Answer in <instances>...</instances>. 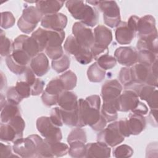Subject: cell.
<instances>
[{
    "label": "cell",
    "mask_w": 158,
    "mask_h": 158,
    "mask_svg": "<svg viewBox=\"0 0 158 158\" xmlns=\"http://www.w3.org/2000/svg\"><path fill=\"white\" fill-rule=\"evenodd\" d=\"M44 50L47 56L52 60L57 59L62 57L64 54V51L61 46L55 47H48L46 48Z\"/></svg>",
    "instance_id": "obj_49"
},
{
    "label": "cell",
    "mask_w": 158,
    "mask_h": 158,
    "mask_svg": "<svg viewBox=\"0 0 158 158\" xmlns=\"http://www.w3.org/2000/svg\"><path fill=\"white\" fill-rule=\"evenodd\" d=\"M15 88L23 99L28 98L31 95V86L25 81H17Z\"/></svg>",
    "instance_id": "obj_46"
},
{
    "label": "cell",
    "mask_w": 158,
    "mask_h": 158,
    "mask_svg": "<svg viewBox=\"0 0 158 158\" xmlns=\"http://www.w3.org/2000/svg\"><path fill=\"white\" fill-rule=\"evenodd\" d=\"M0 41L1 56H8L10 54L12 44L10 40L6 36L5 34H2V30L0 34Z\"/></svg>",
    "instance_id": "obj_45"
},
{
    "label": "cell",
    "mask_w": 158,
    "mask_h": 158,
    "mask_svg": "<svg viewBox=\"0 0 158 158\" xmlns=\"http://www.w3.org/2000/svg\"><path fill=\"white\" fill-rule=\"evenodd\" d=\"M18 115H20V112L17 104L7 101L4 106L1 108V123H7L12 118Z\"/></svg>",
    "instance_id": "obj_28"
},
{
    "label": "cell",
    "mask_w": 158,
    "mask_h": 158,
    "mask_svg": "<svg viewBox=\"0 0 158 158\" xmlns=\"http://www.w3.org/2000/svg\"><path fill=\"white\" fill-rule=\"evenodd\" d=\"M30 67L38 77L46 74L49 70V60L46 54L40 52L31 59Z\"/></svg>",
    "instance_id": "obj_19"
},
{
    "label": "cell",
    "mask_w": 158,
    "mask_h": 158,
    "mask_svg": "<svg viewBox=\"0 0 158 158\" xmlns=\"http://www.w3.org/2000/svg\"><path fill=\"white\" fill-rule=\"evenodd\" d=\"M157 31H155L151 35L139 37L137 42L136 47L138 51L148 50L157 54Z\"/></svg>",
    "instance_id": "obj_23"
},
{
    "label": "cell",
    "mask_w": 158,
    "mask_h": 158,
    "mask_svg": "<svg viewBox=\"0 0 158 158\" xmlns=\"http://www.w3.org/2000/svg\"><path fill=\"white\" fill-rule=\"evenodd\" d=\"M64 38L65 32L64 30L55 31L48 30V43L46 48L61 46Z\"/></svg>",
    "instance_id": "obj_33"
},
{
    "label": "cell",
    "mask_w": 158,
    "mask_h": 158,
    "mask_svg": "<svg viewBox=\"0 0 158 158\" xmlns=\"http://www.w3.org/2000/svg\"><path fill=\"white\" fill-rule=\"evenodd\" d=\"M64 91L62 82L59 77L51 80L47 85L41 95L43 104L46 106H52L57 104L60 94Z\"/></svg>",
    "instance_id": "obj_9"
},
{
    "label": "cell",
    "mask_w": 158,
    "mask_h": 158,
    "mask_svg": "<svg viewBox=\"0 0 158 158\" xmlns=\"http://www.w3.org/2000/svg\"><path fill=\"white\" fill-rule=\"evenodd\" d=\"M51 122L57 127H62L63 125V122L62 120V117L60 112L59 107H54L53 108L50 114L49 117Z\"/></svg>",
    "instance_id": "obj_52"
},
{
    "label": "cell",
    "mask_w": 158,
    "mask_h": 158,
    "mask_svg": "<svg viewBox=\"0 0 158 158\" xmlns=\"http://www.w3.org/2000/svg\"><path fill=\"white\" fill-rule=\"evenodd\" d=\"M1 89L3 88V85H6V77L4 75L3 73L1 72Z\"/></svg>",
    "instance_id": "obj_59"
},
{
    "label": "cell",
    "mask_w": 158,
    "mask_h": 158,
    "mask_svg": "<svg viewBox=\"0 0 158 158\" xmlns=\"http://www.w3.org/2000/svg\"><path fill=\"white\" fill-rule=\"evenodd\" d=\"M0 138L4 141H15L20 138L14 128L9 123H1Z\"/></svg>",
    "instance_id": "obj_31"
},
{
    "label": "cell",
    "mask_w": 158,
    "mask_h": 158,
    "mask_svg": "<svg viewBox=\"0 0 158 158\" xmlns=\"http://www.w3.org/2000/svg\"><path fill=\"white\" fill-rule=\"evenodd\" d=\"M63 85L64 91H69L73 89L77 85V77L74 72L68 70L59 77Z\"/></svg>",
    "instance_id": "obj_32"
},
{
    "label": "cell",
    "mask_w": 158,
    "mask_h": 158,
    "mask_svg": "<svg viewBox=\"0 0 158 158\" xmlns=\"http://www.w3.org/2000/svg\"><path fill=\"white\" fill-rule=\"evenodd\" d=\"M132 113L136 114H140V115H146L148 112V108L147 106L142 102H139L136 107L131 110Z\"/></svg>",
    "instance_id": "obj_56"
},
{
    "label": "cell",
    "mask_w": 158,
    "mask_h": 158,
    "mask_svg": "<svg viewBox=\"0 0 158 158\" xmlns=\"http://www.w3.org/2000/svg\"><path fill=\"white\" fill-rule=\"evenodd\" d=\"M135 33L126 22H120L115 30V39L120 44H128L132 41Z\"/></svg>",
    "instance_id": "obj_22"
},
{
    "label": "cell",
    "mask_w": 158,
    "mask_h": 158,
    "mask_svg": "<svg viewBox=\"0 0 158 158\" xmlns=\"http://www.w3.org/2000/svg\"><path fill=\"white\" fill-rule=\"evenodd\" d=\"M114 57L120 64L130 67L138 62V52L131 46L119 47L114 52Z\"/></svg>",
    "instance_id": "obj_15"
},
{
    "label": "cell",
    "mask_w": 158,
    "mask_h": 158,
    "mask_svg": "<svg viewBox=\"0 0 158 158\" xmlns=\"http://www.w3.org/2000/svg\"><path fill=\"white\" fill-rule=\"evenodd\" d=\"M93 35V46L102 49H108V46L112 40V33L108 27L99 25L94 28Z\"/></svg>",
    "instance_id": "obj_16"
},
{
    "label": "cell",
    "mask_w": 158,
    "mask_h": 158,
    "mask_svg": "<svg viewBox=\"0 0 158 158\" xmlns=\"http://www.w3.org/2000/svg\"><path fill=\"white\" fill-rule=\"evenodd\" d=\"M87 141L85 131L81 127H77L72 130L67 137L69 144L74 141H81L86 143Z\"/></svg>",
    "instance_id": "obj_41"
},
{
    "label": "cell",
    "mask_w": 158,
    "mask_h": 158,
    "mask_svg": "<svg viewBox=\"0 0 158 158\" xmlns=\"http://www.w3.org/2000/svg\"><path fill=\"white\" fill-rule=\"evenodd\" d=\"M36 7L42 15L57 13L64 4L62 1H36Z\"/></svg>",
    "instance_id": "obj_25"
},
{
    "label": "cell",
    "mask_w": 158,
    "mask_h": 158,
    "mask_svg": "<svg viewBox=\"0 0 158 158\" xmlns=\"http://www.w3.org/2000/svg\"><path fill=\"white\" fill-rule=\"evenodd\" d=\"M36 128L44 139L49 141H60L62 135L59 127L55 125L50 118L46 116L39 117L36 120Z\"/></svg>",
    "instance_id": "obj_7"
},
{
    "label": "cell",
    "mask_w": 158,
    "mask_h": 158,
    "mask_svg": "<svg viewBox=\"0 0 158 158\" xmlns=\"http://www.w3.org/2000/svg\"><path fill=\"white\" fill-rule=\"evenodd\" d=\"M118 80L121 84L125 87L130 86L133 83L131 68L128 67H123L119 72Z\"/></svg>",
    "instance_id": "obj_43"
},
{
    "label": "cell",
    "mask_w": 158,
    "mask_h": 158,
    "mask_svg": "<svg viewBox=\"0 0 158 158\" xmlns=\"http://www.w3.org/2000/svg\"><path fill=\"white\" fill-rule=\"evenodd\" d=\"M15 22V19L10 12H3L1 13V27L7 29L12 27Z\"/></svg>",
    "instance_id": "obj_47"
},
{
    "label": "cell",
    "mask_w": 158,
    "mask_h": 158,
    "mask_svg": "<svg viewBox=\"0 0 158 158\" xmlns=\"http://www.w3.org/2000/svg\"><path fill=\"white\" fill-rule=\"evenodd\" d=\"M10 56L17 64L23 67H27L31 59L30 56L22 49L13 50Z\"/></svg>",
    "instance_id": "obj_36"
},
{
    "label": "cell",
    "mask_w": 158,
    "mask_h": 158,
    "mask_svg": "<svg viewBox=\"0 0 158 158\" xmlns=\"http://www.w3.org/2000/svg\"><path fill=\"white\" fill-rule=\"evenodd\" d=\"M150 67L149 65L139 62L134 64L131 68L133 83L145 84L150 73Z\"/></svg>",
    "instance_id": "obj_24"
},
{
    "label": "cell",
    "mask_w": 158,
    "mask_h": 158,
    "mask_svg": "<svg viewBox=\"0 0 158 158\" xmlns=\"http://www.w3.org/2000/svg\"><path fill=\"white\" fill-rule=\"evenodd\" d=\"M117 98L103 101L101 114L106 119L107 122L114 121L118 117Z\"/></svg>",
    "instance_id": "obj_27"
},
{
    "label": "cell",
    "mask_w": 158,
    "mask_h": 158,
    "mask_svg": "<svg viewBox=\"0 0 158 158\" xmlns=\"http://www.w3.org/2000/svg\"><path fill=\"white\" fill-rule=\"evenodd\" d=\"M44 82L41 79L37 78L31 86V95L38 96L43 92Z\"/></svg>",
    "instance_id": "obj_53"
},
{
    "label": "cell",
    "mask_w": 158,
    "mask_h": 158,
    "mask_svg": "<svg viewBox=\"0 0 158 158\" xmlns=\"http://www.w3.org/2000/svg\"><path fill=\"white\" fill-rule=\"evenodd\" d=\"M94 6L98 7L103 14L105 24L110 28L117 27L121 22L120 9L114 1H86Z\"/></svg>",
    "instance_id": "obj_2"
},
{
    "label": "cell",
    "mask_w": 158,
    "mask_h": 158,
    "mask_svg": "<svg viewBox=\"0 0 158 158\" xmlns=\"http://www.w3.org/2000/svg\"><path fill=\"white\" fill-rule=\"evenodd\" d=\"M157 59V55L148 50L139 51L138 52V62L151 66Z\"/></svg>",
    "instance_id": "obj_40"
},
{
    "label": "cell",
    "mask_w": 158,
    "mask_h": 158,
    "mask_svg": "<svg viewBox=\"0 0 158 158\" xmlns=\"http://www.w3.org/2000/svg\"><path fill=\"white\" fill-rule=\"evenodd\" d=\"M127 120L131 135H139L146 127V121L143 115L132 113L129 115Z\"/></svg>",
    "instance_id": "obj_26"
},
{
    "label": "cell",
    "mask_w": 158,
    "mask_h": 158,
    "mask_svg": "<svg viewBox=\"0 0 158 158\" xmlns=\"http://www.w3.org/2000/svg\"><path fill=\"white\" fill-rule=\"evenodd\" d=\"M43 139L38 135H31L25 138H19L14 141V152L21 157H36L38 144Z\"/></svg>",
    "instance_id": "obj_4"
},
{
    "label": "cell",
    "mask_w": 158,
    "mask_h": 158,
    "mask_svg": "<svg viewBox=\"0 0 158 158\" xmlns=\"http://www.w3.org/2000/svg\"><path fill=\"white\" fill-rule=\"evenodd\" d=\"M70 64V60L69 57L67 55L63 54V56L60 58L56 60H52L51 66L54 70H55L57 73H60L67 70L69 68Z\"/></svg>",
    "instance_id": "obj_37"
},
{
    "label": "cell",
    "mask_w": 158,
    "mask_h": 158,
    "mask_svg": "<svg viewBox=\"0 0 158 158\" xmlns=\"http://www.w3.org/2000/svg\"><path fill=\"white\" fill-rule=\"evenodd\" d=\"M7 123L10 124L14 128L20 138H22L23 132L25 127V123L20 115L15 116Z\"/></svg>",
    "instance_id": "obj_44"
},
{
    "label": "cell",
    "mask_w": 158,
    "mask_h": 158,
    "mask_svg": "<svg viewBox=\"0 0 158 158\" xmlns=\"http://www.w3.org/2000/svg\"><path fill=\"white\" fill-rule=\"evenodd\" d=\"M156 31V20L152 15H145L139 18L136 28L139 38L151 35Z\"/></svg>",
    "instance_id": "obj_20"
},
{
    "label": "cell",
    "mask_w": 158,
    "mask_h": 158,
    "mask_svg": "<svg viewBox=\"0 0 158 158\" xmlns=\"http://www.w3.org/2000/svg\"><path fill=\"white\" fill-rule=\"evenodd\" d=\"M106 70L101 68L97 62L91 64L88 69L87 77L91 82L99 83L105 78Z\"/></svg>",
    "instance_id": "obj_29"
},
{
    "label": "cell",
    "mask_w": 158,
    "mask_h": 158,
    "mask_svg": "<svg viewBox=\"0 0 158 158\" xmlns=\"http://www.w3.org/2000/svg\"><path fill=\"white\" fill-rule=\"evenodd\" d=\"M132 89L136 91L139 98L147 102L151 109H157L158 94L157 87L145 84H136Z\"/></svg>",
    "instance_id": "obj_12"
},
{
    "label": "cell",
    "mask_w": 158,
    "mask_h": 158,
    "mask_svg": "<svg viewBox=\"0 0 158 158\" xmlns=\"http://www.w3.org/2000/svg\"><path fill=\"white\" fill-rule=\"evenodd\" d=\"M64 48L67 53L73 56L81 64L86 65L93 59L90 49L80 45L73 35H70L67 38Z\"/></svg>",
    "instance_id": "obj_6"
},
{
    "label": "cell",
    "mask_w": 158,
    "mask_h": 158,
    "mask_svg": "<svg viewBox=\"0 0 158 158\" xmlns=\"http://www.w3.org/2000/svg\"><path fill=\"white\" fill-rule=\"evenodd\" d=\"M57 104L63 110L71 111L78 108V100L77 96L73 92L64 91L59 96Z\"/></svg>",
    "instance_id": "obj_21"
},
{
    "label": "cell",
    "mask_w": 158,
    "mask_h": 158,
    "mask_svg": "<svg viewBox=\"0 0 158 158\" xmlns=\"http://www.w3.org/2000/svg\"><path fill=\"white\" fill-rule=\"evenodd\" d=\"M96 62L101 68L106 70L115 67L117 64V60L114 56L109 55L108 53H105L97 59Z\"/></svg>",
    "instance_id": "obj_39"
},
{
    "label": "cell",
    "mask_w": 158,
    "mask_h": 158,
    "mask_svg": "<svg viewBox=\"0 0 158 158\" xmlns=\"http://www.w3.org/2000/svg\"><path fill=\"white\" fill-rule=\"evenodd\" d=\"M112 153L116 158H128L133 154V149L128 145L122 144L114 148Z\"/></svg>",
    "instance_id": "obj_42"
},
{
    "label": "cell",
    "mask_w": 158,
    "mask_h": 158,
    "mask_svg": "<svg viewBox=\"0 0 158 158\" xmlns=\"http://www.w3.org/2000/svg\"><path fill=\"white\" fill-rule=\"evenodd\" d=\"M122 86L117 80H110L105 82L101 88L103 101L117 99L122 91Z\"/></svg>",
    "instance_id": "obj_18"
},
{
    "label": "cell",
    "mask_w": 158,
    "mask_h": 158,
    "mask_svg": "<svg viewBox=\"0 0 158 158\" xmlns=\"http://www.w3.org/2000/svg\"><path fill=\"white\" fill-rule=\"evenodd\" d=\"M25 74V81L30 85V86H31L33 83L35 82V81L36 80V78L35 77V73L33 72V70L31 69L30 67H28L27 68L26 70L24 72Z\"/></svg>",
    "instance_id": "obj_55"
},
{
    "label": "cell",
    "mask_w": 158,
    "mask_h": 158,
    "mask_svg": "<svg viewBox=\"0 0 158 158\" xmlns=\"http://www.w3.org/2000/svg\"><path fill=\"white\" fill-rule=\"evenodd\" d=\"M6 62L9 69L16 75H21L24 73L27 67H23L17 64L11 58L10 56L9 55L6 59Z\"/></svg>",
    "instance_id": "obj_48"
},
{
    "label": "cell",
    "mask_w": 158,
    "mask_h": 158,
    "mask_svg": "<svg viewBox=\"0 0 158 158\" xmlns=\"http://www.w3.org/2000/svg\"><path fill=\"white\" fill-rule=\"evenodd\" d=\"M69 154L75 158L85 157L86 144L81 141H74L69 144Z\"/></svg>",
    "instance_id": "obj_35"
},
{
    "label": "cell",
    "mask_w": 158,
    "mask_h": 158,
    "mask_svg": "<svg viewBox=\"0 0 158 158\" xmlns=\"http://www.w3.org/2000/svg\"><path fill=\"white\" fill-rule=\"evenodd\" d=\"M124 139L125 137L119 130L118 122L110 123L97 135V141L104 143L109 147H114L123 142Z\"/></svg>",
    "instance_id": "obj_8"
},
{
    "label": "cell",
    "mask_w": 158,
    "mask_h": 158,
    "mask_svg": "<svg viewBox=\"0 0 158 158\" xmlns=\"http://www.w3.org/2000/svg\"><path fill=\"white\" fill-rule=\"evenodd\" d=\"M38 43L41 52L45 49L48 43V30L39 28L38 30L35 31L31 36Z\"/></svg>",
    "instance_id": "obj_38"
},
{
    "label": "cell",
    "mask_w": 158,
    "mask_h": 158,
    "mask_svg": "<svg viewBox=\"0 0 158 158\" xmlns=\"http://www.w3.org/2000/svg\"><path fill=\"white\" fill-rule=\"evenodd\" d=\"M139 102V96L136 91L132 89H126L117 98L118 111H131Z\"/></svg>",
    "instance_id": "obj_13"
},
{
    "label": "cell",
    "mask_w": 158,
    "mask_h": 158,
    "mask_svg": "<svg viewBox=\"0 0 158 158\" xmlns=\"http://www.w3.org/2000/svg\"><path fill=\"white\" fill-rule=\"evenodd\" d=\"M65 6L72 16L84 25L93 27L99 19L98 10L82 1H68Z\"/></svg>",
    "instance_id": "obj_1"
},
{
    "label": "cell",
    "mask_w": 158,
    "mask_h": 158,
    "mask_svg": "<svg viewBox=\"0 0 158 158\" xmlns=\"http://www.w3.org/2000/svg\"><path fill=\"white\" fill-rule=\"evenodd\" d=\"M118 128L121 134L124 137H129L131 135L130 130L128 124L127 118H123L118 121Z\"/></svg>",
    "instance_id": "obj_54"
},
{
    "label": "cell",
    "mask_w": 158,
    "mask_h": 158,
    "mask_svg": "<svg viewBox=\"0 0 158 158\" xmlns=\"http://www.w3.org/2000/svg\"><path fill=\"white\" fill-rule=\"evenodd\" d=\"M6 96L7 101L17 105L23 99V98L19 95V94L17 91L15 86H11L7 89L6 92Z\"/></svg>",
    "instance_id": "obj_50"
},
{
    "label": "cell",
    "mask_w": 158,
    "mask_h": 158,
    "mask_svg": "<svg viewBox=\"0 0 158 158\" xmlns=\"http://www.w3.org/2000/svg\"><path fill=\"white\" fill-rule=\"evenodd\" d=\"M72 33L80 45L90 49L94 43V35L90 28L80 22H75L72 27Z\"/></svg>",
    "instance_id": "obj_10"
},
{
    "label": "cell",
    "mask_w": 158,
    "mask_h": 158,
    "mask_svg": "<svg viewBox=\"0 0 158 158\" xmlns=\"http://www.w3.org/2000/svg\"><path fill=\"white\" fill-rule=\"evenodd\" d=\"M12 49L13 50L22 49L24 51L31 59L41 52L36 41L33 37L25 35H20L14 40Z\"/></svg>",
    "instance_id": "obj_11"
},
{
    "label": "cell",
    "mask_w": 158,
    "mask_h": 158,
    "mask_svg": "<svg viewBox=\"0 0 158 158\" xmlns=\"http://www.w3.org/2000/svg\"><path fill=\"white\" fill-rule=\"evenodd\" d=\"M67 24V17L62 13L45 15L41 20V25L45 29L63 31Z\"/></svg>",
    "instance_id": "obj_14"
},
{
    "label": "cell",
    "mask_w": 158,
    "mask_h": 158,
    "mask_svg": "<svg viewBox=\"0 0 158 158\" xmlns=\"http://www.w3.org/2000/svg\"><path fill=\"white\" fill-rule=\"evenodd\" d=\"M42 18L43 15L36 6H28L23 10L22 15L17 22V26L21 31L29 34L34 30Z\"/></svg>",
    "instance_id": "obj_5"
},
{
    "label": "cell",
    "mask_w": 158,
    "mask_h": 158,
    "mask_svg": "<svg viewBox=\"0 0 158 158\" xmlns=\"http://www.w3.org/2000/svg\"><path fill=\"white\" fill-rule=\"evenodd\" d=\"M46 140L49 145L52 157H62L68 153L69 147L65 143H61L60 142V141H49L48 139Z\"/></svg>",
    "instance_id": "obj_30"
},
{
    "label": "cell",
    "mask_w": 158,
    "mask_h": 158,
    "mask_svg": "<svg viewBox=\"0 0 158 158\" xmlns=\"http://www.w3.org/2000/svg\"><path fill=\"white\" fill-rule=\"evenodd\" d=\"M101 116L100 109L90 105L85 99H80L78 104V123L77 127L96 124Z\"/></svg>",
    "instance_id": "obj_3"
},
{
    "label": "cell",
    "mask_w": 158,
    "mask_h": 158,
    "mask_svg": "<svg viewBox=\"0 0 158 158\" xmlns=\"http://www.w3.org/2000/svg\"><path fill=\"white\" fill-rule=\"evenodd\" d=\"M106 123H107V121L104 118V117L101 115L98 122L96 124L93 125L91 127V128L96 131H101L105 128Z\"/></svg>",
    "instance_id": "obj_57"
},
{
    "label": "cell",
    "mask_w": 158,
    "mask_h": 158,
    "mask_svg": "<svg viewBox=\"0 0 158 158\" xmlns=\"http://www.w3.org/2000/svg\"><path fill=\"white\" fill-rule=\"evenodd\" d=\"M13 148L9 145L4 144L1 143L0 144V157L1 158H10L15 157H20L17 154H13Z\"/></svg>",
    "instance_id": "obj_51"
},
{
    "label": "cell",
    "mask_w": 158,
    "mask_h": 158,
    "mask_svg": "<svg viewBox=\"0 0 158 158\" xmlns=\"http://www.w3.org/2000/svg\"><path fill=\"white\" fill-rule=\"evenodd\" d=\"M111 149L109 146L104 143L97 141L86 144L85 157L89 158H104L110 156Z\"/></svg>",
    "instance_id": "obj_17"
},
{
    "label": "cell",
    "mask_w": 158,
    "mask_h": 158,
    "mask_svg": "<svg viewBox=\"0 0 158 158\" xmlns=\"http://www.w3.org/2000/svg\"><path fill=\"white\" fill-rule=\"evenodd\" d=\"M60 112L62 117V120L64 124L71 126L77 127L78 123V108L75 110L68 111L65 110L59 107Z\"/></svg>",
    "instance_id": "obj_34"
},
{
    "label": "cell",
    "mask_w": 158,
    "mask_h": 158,
    "mask_svg": "<svg viewBox=\"0 0 158 158\" xmlns=\"http://www.w3.org/2000/svg\"><path fill=\"white\" fill-rule=\"evenodd\" d=\"M157 109H151L148 117L150 123L155 127H157Z\"/></svg>",
    "instance_id": "obj_58"
}]
</instances>
